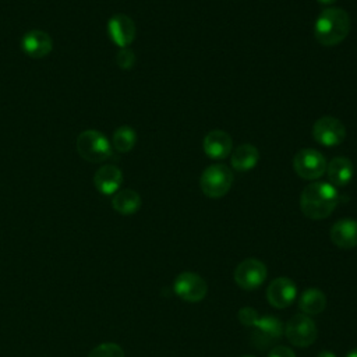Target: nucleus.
Wrapping results in <instances>:
<instances>
[{
    "instance_id": "3",
    "label": "nucleus",
    "mask_w": 357,
    "mask_h": 357,
    "mask_svg": "<svg viewBox=\"0 0 357 357\" xmlns=\"http://www.w3.org/2000/svg\"><path fill=\"white\" fill-rule=\"evenodd\" d=\"M78 155L91 163L105 162L112 156V144L98 130H85L77 137Z\"/></svg>"
},
{
    "instance_id": "7",
    "label": "nucleus",
    "mask_w": 357,
    "mask_h": 357,
    "mask_svg": "<svg viewBox=\"0 0 357 357\" xmlns=\"http://www.w3.org/2000/svg\"><path fill=\"white\" fill-rule=\"evenodd\" d=\"M173 290L187 303H199L208 293V284L198 273L181 272L174 279Z\"/></svg>"
},
{
    "instance_id": "28",
    "label": "nucleus",
    "mask_w": 357,
    "mask_h": 357,
    "mask_svg": "<svg viewBox=\"0 0 357 357\" xmlns=\"http://www.w3.org/2000/svg\"><path fill=\"white\" fill-rule=\"evenodd\" d=\"M243 357H254V356H243Z\"/></svg>"
},
{
    "instance_id": "26",
    "label": "nucleus",
    "mask_w": 357,
    "mask_h": 357,
    "mask_svg": "<svg viewBox=\"0 0 357 357\" xmlns=\"http://www.w3.org/2000/svg\"><path fill=\"white\" fill-rule=\"evenodd\" d=\"M319 4H322V6H332L336 0H317Z\"/></svg>"
},
{
    "instance_id": "11",
    "label": "nucleus",
    "mask_w": 357,
    "mask_h": 357,
    "mask_svg": "<svg viewBox=\"0 0 357 357\" xmlns=\"http://www.w3.org/2000/svg\"><path fill=\"white\" fill-rule=\"evenodd\" d=\"M135 24L126 14H116L107 21V33L114 45L128 47L135 39Z\"/></svg>"
},
{
    "instance_id": "4",
    "label": "nucleus",
    "mask_w": 357,
    "mask_h": 357,
    "mask_svg": "<svg viewBox=\"0 0 357 357\" xmlns=\"http://www.w3.org/2000/svg\"><path fill=\"white\" fill-rule=\"evenodd\" d=\"M234 176L229 166L223 163L209 165L199 177L201 191L209 198L225 197L233 184Z\"/></svg>"
},
{
    "instance_id": "21",
    "label": "nucleus",
    "mask_w": 357,
    "mask_h": 357,
    "mask_svg": "<svg viewBox=\"0 0 357 357\" xmlns=\"http://www.w3.org/2000/svg\"><path fill=\"white\" fill-rule=\"evenodd\" d=\"M135 142H137V132L130 126H121L116 128V131L113 132L112 146L120 153L130 152L134 148Z\"/></svg>"
},
{
    "instance_id": "14",
    "label": "nucleus",
    "mask_w": 357,
    "mask_h": 357,
    "mask_svg": "<svg viewBox=\"0 0 357 357\" xmlns=\"http://www.w3.org/2000/svg\"><path fill=\"white\" fill-rule=\"evenodd\" d=\"M329 237L339 248L350 250L357 247V220L344 218L335 222L331 227Z\"/></svg>"
},
{
    "instance_id": "9",
    "label": "nucleus",
    "mask_w": 357,
    "mask_h": 357,
    "mask_svg": "<svg viewBox=\"0 0 357 357\" xmlns=\"http://www.w3.org/2000/svg\"><path fill=\"white\" fill-rule=\"evenodd\" d=\"M312 137L324 146H336L344 141L346 127L336 117L324 116L314 123Z\"/></svg>"
},
{
    "instance_id": "17",
    "label": "nucleus",
    "mask_w": 357,
    "mask_h": 357,
    "mask_svg": "<svg viewBox=\"0 0 357 357\" xmlns=\"http://www.w3.org/2000/svg\"><path fill=\"white\" fill-rule=\"evenodd\" d=\"M251 328L255 329L258 337L262 340V344L280 339L284 332L282 321L272 315H258L255 321L251 324Z\"/></svg>"
},
{
    "instance_id": "10",
    "label": "nucleus",
    "mask_w": 357,
    "mask_h": 357,
    "mask_svg": "<svg viewBox=\"0 0 357 357\" xmlns=\"http://www.w3.org/2000/svg\"><path fill=\"white\" fill-rule=\"evenodd\" d=\"M297 297L296 283L286 276L273 279L266 289V298L275 308H286L294 303Z\"/></svg>"
},
{
    "instance_id": "22",
    "label": "nucleus",
    "mask_w": 357,
    "mask_h": 357,
    "mask_svg": "<svg viewBox=\"0 0 357 357\" xmlns=\"http://www.w3.org/2000/svg\"><path fill=\"white\" fill-rule=\"evenodd\" d=\"M88 357H124V350L113 342H106L95 346Z\"/></svg>"
},
{
    "instance_id": "20",
    "label": "nucleus",
    "mask_w": 357,
    "mask_h": 357,
    "mask_svg": "<svg viewBox=\"0 0 357 357\" xmlns=\"http://www.w3.org/2000/svg\"><path fill=\"white\" fill-rule=\"evenodd\" d=\"M298 307L305 315H318L326 307V296L319 289L310 287L300 296Z\"/></svg>"
},
{
    "instance_id": "27",
    "label": "nucleus",
    "mask_w": 357,
    "mask_h": 357,
    "mask_svg": "<svg viewBox=\"0 0 357 357\" xmlns=\"http://www.w3.org/2000/svg\"><path fill=\"white\" fill-rule=\"evenodd\" d=\"M346 357H357V349H353L351 351H349V353L346 354Z\"/></svg>"
},
{
    "instance_id": "1",
    "label": "nucleus",
    "mask_w": 357,
    "mask_h": 357,
    "mask_svg": "<svg viewBox=\"0 0 357 357\" xmlns=\"http://www.w3.org/2000/svg\"><path fill=\"white\" fill-rule=\"evenodd\" d=\"M337 202V188L326 181H314L308 184L300 195L301 212L312 220L328 218L335 211Z\"/></svg>"
},
{
    "instance_id": "18",
    "label": "nucleus",
    "mask_w": 357,
    "mask_h": 357,
    "mask_svg": "<svg viewBox=\"0 0 357 357\" xmlns=\"http://www.w3.org/2000/svg\"><path fill=\"white\" fill-rule=\"evenodd\" d=\"M259 151L251 144L238 145L230 155V165L237 172H248L258 165Z\"/></svg>"
},
{
    "instance_id": "13",
    "label": "nucleus",
    "mask_w": 357,
    "mask_h": 357,
    "mask_svg": "<svg viewBox=\"0 0 357 357\" xmlns=\"http://www.w3.org/2000/svg\"><path fill=\"white\" fill-rule=\"evenodd\" d=\"M231 137L223 130L209 131L202 141V149L205 155L213 160H220L231 153Z\"/></svg>"
},
{
    "instance_id": "2",
    "label": "nucleus",
    "mask_w": 357,
    "mask_h": 357,
    "mask_svg": "<svg viewBox=\"0 0 357 357\" xmlns=\"http://www.w3.org/2000/svg\"><path fill=\"white\" fill-rule=\"evenodd\" d=\"M351 21L347 11L339 7H326L314 24V36L322 46H336L346 39Z\"/></svg>"
},
{
    "instance_id": "12",
    "label": "nucleus",
    "mask_w": 357,
    "mask_h": 357,
    "mask_svg": "<svg viewBox=\"0 0 357 357\" xmlns=\"http://www.w3.org/2000/svg\"><path fill=\"white\" fill-rule=\"evenodd\" d=\"M21 49L32 59H42L52 52L53 40L47 32L31 29L21 38Z\"/></svg>"
},
{
    "instance_id": "15",
    "label": "nucleus",
    "mask_w": 357,
    "mask_h": 357,
    "mask_svg": "<svg viewBox=\"0 0 357 357\" xmlns=\"http://www.w3.org/2000/svg\"><path fill=\"white\" fill-rule=\"evenodd\" d=\"M123 183V173L114 165H103L100 166L95 176L93 184L99 192L103 195H114Z\"/></svg>"
},
{
    "instance_id": "24",
    "label": "nucleus",
    "mask_w": 357,
    "mask_h": 357,
    "mask_svg": "<svg viewBox=\"0 0 357 357\" xmlns=\"http://www.w3.org/2000/svg\"><path fill=\"white\" fill-rule=\"evenodd\" d=\"M268 357H296L294 351L290 349V347H286V346H276L273 347Z\"/></svg>"
},
{
    "instance_id": "5",
    "label": "nucleus",
    "mask_w": 357,
    "mask_h": 357,
    "mask_svg": "<svg viewBox=\"0 0 357 357\" xmlns=\"http://www.w3.org/2000/svg\"><path fill=\"white\" fill-rule=\"evenodd\" d=\"M284 336L293 346L308 347L317 340L318 329L310 315L296 314L286 322Z\"/></svg>"
},
{
    "instance_id": "23",
    "label": "nucleus",
    "mask_w": 357,
    "mask_h": 357,
    "mask_svg": "<svg viewBox=\"0 0 357 357\" xmlns=\"http://www.w3.org/2000/svg\"><path fill=\"white\" fill-rule=\"evenodd\" d=\"M116 63L123 70H130L135 64V54L128 47H121L116 54Z\"/></svg>"
},
{
    "instance_id": "25",
    "label": "nucleus",
    "mask_w": 357,
    "mask_h": 357,
    "mask_svg": "<svg viewBox=\"0 0 357 357\" xmlns=\"http://www.w3.org/2000/svg\"><path fill=\"white\" fill-rule=\"evenodd\" d=\"M317 357H336V354L332 353V351H329V350H322V351H319V353L317 354Z\"/></svg>"
},
{
    "instance_id": "6",
    "label": "nucleus",
    "mask_w": 357,
    "mask_h": 357,
    "mask_svg": "<svg viewBox=\"0 0 357 357\" xmlns=\"http://www.w3.org/2000/svg\"><path fill=\"white\" fill-rule=\"evenodd\" d=\"M326 163L325 156L314 148L300 149L293 158V169L296 174L304 180L322 177L326 170Z\"/></svg>"
},
{
    "instance_id": "16",
    "label": "nucleus",
    "mask_w": 357,
    "mask_h": 357,
    "mask_svg": "<svg viewBox=\"0 0 357 357\" xmlns=\"http://www.w3.org/2000/svg\"><path fill=\"white\" fill-rule=\"evenodd\" d=\"M328 180L335 187H344L347 185L354 174V166L351 160L346 156H336L326 163L325 170Z\"/></svg>"
},
{
    "instance_id": "19",
    "label": "nucleus",
    "mask_w": 357,
    "mask_h": 357,
    "mask_svg": "<svg viewBox=\"0 0 357 357\" xmlns=\"http://www.w3.org/2000/svg\"><path fill=\"white\" fill-rule=\"evenodd\" d=\"M112 206L120 215H132L141 208V197L134 190H120L113 195Z\"/></svg>"
},
{
    "instance_id": "8",
    "label": "nucleus",
    "mask_w": 357,
    "mask_h": 357,
    "mask_svg": "<svg viewBox=\"0 0 357 357\" xmlns=\"http://www.w3.org/2000/svg\"><path fill=\"white\" fill-rule=\"evenodd\" d=\"M266 275L268 271L262 261L247 258L237 265L234 271V282L243 290H254L265 282Z\"/></svg>"
}]
</instances>
